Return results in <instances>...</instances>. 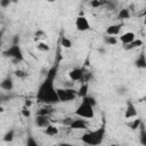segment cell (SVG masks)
<instances>
[{
    "mask_svg": "<svg viewBox=\"0 0 146 146\" xmlns=\"http://www.w3.org/2000/svg\"><path fill=\"white\" fill-rule=\"evenodd\" d=\"M56 70H57L56 67H52L48 72L46 79L42 81V83L40 84V87L36 91L38 102L44 103L46 105H54V104L59 103L58 95H57V91H56V88L54 84V80L56 76Z\"/></svg>",
    "mask_w": 146,
    "mask_h": 146,
    "instance_id": "1",
    "label": "cell"
},
{
    "mask_svg": "<svg viewBox=\"0 0 146 146\" xmlns=\"http://www.w3.org/2000/svg\"><path fill=\"white\" fill-rule=\"evenodd\" d=\"M105 132H106V129L104 125H102L100 128H98L96 130L88 131V132L83 133L81 137V140L86 145L97 146V145H100L103 143V140L105 138Z\"/></svg>",
    "mask_w": 146,
    "mask_h": 146,
    "instance_id": "2",
    "label": "cell"
},
{
    "mask_svg": "<svg viewBox=\"0 0 146 146\" xmlns=\"http://www.w3.org/2000/svg\"><path fill=\"white\" fill-rule=\"evenodd\" d=\"M95 107L92 105H90L88 102L83 100L81 102V104L76 107V110L74 111V114L79 117H83V119H87V120H91L94 119L95 116Z\"/></svg>",
    "mask_w": 146,
    "mask_h": 146,
    "instance_id": "3",
    "label": "cell"
},
{
    "mask_svg": "<svg viewBox=\"0 0 146 146\" xmlns=\"http://www.w3.org/2000/svg\"><path fill=\"white\" fill-rule=\"evenodd\" d=\"M2 55L7 58H10L14 63H19L24 60V54L19 44H11L9 48L2 51Z\"/></svg>",
    "mask_w": 146,
    "mask_h": 146,
    "instance_id": "4",
    "label": "cell"
},
{
    "mask_svg": "<svg viewBox=\"0 0 146 146\" xmlns=\"http://www.w3.org/2000/svg\"><path fill=\"white\" fill-rule=\"evenodd\" d=\"M56 91H57L59 102L67 103V102L74 100L78 97L76 90L74 88H65V87L64 88H56Z\"/></svg>",
    "mask_w": 146,
    "mask_h": 146,
    "instance_id": "5",
    "label": "cell"
},
{
    "mask_svg": "<svg viewBox=\"0 0 146 146\" xmlns=\"http://www.w3.org/2000/svg\"><path fill=\"white\" fill-rule=\"evenodd\" d=\"M75 27L79 32H87L89 31L91 27H90V23L88 21V18L83 15H80L75 18Z\"/></svg>",
    "mask_w": 146,
    "mask_h": 146,
    "instance_id": "6",
    "label": "cell"
},
{
    "mask_svg": "<svg viewBox=\"0 0 146 146\" xmlns=\"http://www.w3.org/2000/svg\"><path fill=\"white\" fill-rule=\"evenodd\" d=\"M72 130H87L89 128V123L87 121V119H83V117H79V119H74L70 127Z\"/></svg>",
    "mask_w": 146,
    "mask_h": 146,
    "instance_id": "7",
    "label": "cell"
},
{
    "mask_svg": "<svg viewBox=\"0 0 146 146\" xmlns=\"http://www.w3.org/2000/svg\"><path fill=\"white\" fill-rule=\"evenodd\" d=\"M34 122H35V125H36V127H39V128H46L48 124H50V119H49V116H47V115L36 114Z\"/></svg>",
    "mask_w": 146,
    "mask_h": 146,
    "instance_id": "8",
    "label": "cell"
},
{
    "mask_svg": "<svg viewBox=\"0 0 146 146\" xmlns=\"http://www.w3.org/2000/svg\"><path fill=\"white\" fill-rule=\"evenodd\" d=\"M137 116V110L133 105V103L131 100H129L127 103V108L124 112V117L125 119H131V117H136Z\"/></svg>",
    "mask_w": 146,
    "mask_h": 146,
    "instance_id": "9",
    "label": "cell"
},
{
    "mask_svg": "<svg viewBox=\"0 0 146 146\" xmlns=\"http://www.w3.org/2000/svg\"><path fill=\"white\" fill-rule=\"evenodd\" d=\"M0 88L6 91H11L14 89V80L11 76H6L1 82H0Z\"/></svg>",
    "mask_w": 146,
    "mask_h": 146,
    "instance_id": "10",
    "label": "cell"
},
{
    "mask_svg": "<svg viewBox=\"0 0 146 146\" xmlns=\"http://www.w3.org/2000/svg\"><path fill=\"white\" fill-rule=\"evenodd\" d=\"M82 74H83V70H81L79 67H74L68 72V78H70V80L75 82V81H80L81 80Z\"/></svg>",
    "mask_w": 146,
    "mask_h": 146,
    "instance_id": "11",
    "label": "cell"
},
{
    "mask_svg": "<svg viewBox=\"0 0 146 146\" xmlns=\"http://www.w3.org/2000/svg\"><path fill=\"white\" fill-rule=\"evenodd\" d=\"M120 42L124 46V44H128V43H130L131 41H133L135 39H136V35H135V33L133 32H125V33H123V34H121L120 35Z\"/></svg>",
    "mask_w": 146,
    "mask_h": 146,
    "instance_id": "12",
    "label": "cell"
},
{
    "mask_svg": "<svg viewBox=\"0 0 146 146\" xmlns=\"http://www.w3.org/2000/svg\"><path fill=\"white\" fill-rule=\"evenodd\" d=\"M121 27H122V24H112L110 26L106 27V31H105V34L107 35H117L120 32H121Z\"/></svg>",
    "mask_w": 146,
    "mask_h": 146,
    "instance_id": "13",
    "label": "cell"
},
{
    "mask_svg": "<svg viewBox=\"0 0 146 146\" xmlns=\"http://www.w3.org/2000/svg\"><path fill=\"white\" fill-rule=\"evenodd\" d=\"M88 90H89V84H88V82H83V83H81L80 88L76 90V95H78V97H81V98L86 97V96L88 95Z\"/></svg>",
    "mask_w": 146,
    "mask_h": 146,
    "instance_id": "14",
    "label": "cell"
},
{
    "mask_svg": "<svg viewBox=\"0 0 146 146\" xmlns=\"http://www.w3.org/2000/svg\"><path fill=\"white\" fill-rule=\"evenodd\" d=\"M140 46H143V40L140 39H135L133 41H131L130 43L128 44H124L123 48L125 50H132V49H136V48H139Z\"/></svg>",
    "mask_w": 146,
    "mask_h": 146,
    "instance_id": "15",
    "label": "cell"
},
{
    "mask_svg": "<svg viewBox=\"0 0 146 146\" xmlns=\"http://www.w3.org/2000/svg\"><path fill=\"white\" fill-rule=\"evenodd\" d=\"M44 133H46L47 136L54 137V136H57V135L59 133V130H58V128H57L56 125H52V124L50 123V124H48V125L44 128Z\"/></svg>",
    "mask_w": 146,
    "mask_h": 146,
    "instance_id": "16",
    "label": "cell"
},
{
    "mask_svg": "<svg viewBox=\"0 0 146 146\" xmlns=\"http://www.w3.org/2000/svg\"><path fill=\"white\" fill-rule=\"evenodd\" d=\"M135 65L138 67V68H146V58H145V54L144 52H140L139 57L135 60Z\"/></svg>",
    "mask_w": 146,
    "mask_h": 146,
    "instance_id": "17",
    "label": "cell"
},
{
    "mask_svg": "<svg viewBox=\"0 0 146 146\" xmlns=\"http://www.w3.org/2000/svg\"><path fill=\"white\" fill-rule=\"evenodd\" d=\"M138 129L140 130V144L144 145V146H146V128H145L144 122L140 123V125H139Z\"/></svg>",
    "mask_w": 146,
    "mask_h": 146,
    "instance_id": "18",
    "label": "cell"
},
{
    "mask_svg": "<svg viewBox=\"0 0 146 146\" xmlns=\"http://www.w3.org/2000/svg\"><path fill=\"white\" fill-rule=\"evenodd\" d=\"M117 18H119L120 21H124V19L130 18V10H129L128 8H122V9L119 11V14H117Z\"/></svg>",
    "mask_w": 146,
    "mask_h": 146,
    "instance_id": "19",
    "label": "cell"
},
{
    "mask_svg": "<svg viewBox=\"0 0 146 146\" xmlns=\"http://www.w3.org/2000/svg\"><path fill=\"white\" fill-rule=\"evenodd\" d=\"M104 43L107 44V46H115L117 43V39L114 35H107V34H105L104 35Z\"/></svg>",
    "mask_w": 146,
    "mask_h": 146,
    "instance_id": "20",
    "label": "cell"
},
{
    "mask_svg": "<svg viewBox=\"0 0 146 146\" xmlns=\"http://www.w3.org/2000/svg\"><path fill=\"white\" fill-rule=\"evenodd\" d=\"M14 138H15V130L14 129H9L5 135H3V141H6V143H11L13 140H14Z\"/></svg>",
    "mask_w": 146,
    "mask_h": 146,
    "instance_id": "21",
    "label": "cell"
},
{
    "mask_svg": "<svg viewBox=\"0 0 146 146\" xmlns=\"http://www.w3.org/2000/svg\"><path fill=\"white\" fill-rule=\"evenodd\" d=\"M60 46L63 47V48H65V49H70V48H72V41L68 39V38H66V36H62V39H60Z\"/></svg>",
    "mask_w": 146,
    "mask_h": 146,
    "instance_id": "22",
    "label": "cell"
},
{
    "mask_svg": "<svg viewBox=\"0 0 146 146\" xmlns=\"http://www.w3.org/2000/svg\"><path fill=\"white\" fill-rule=\"evenodd\" d=\"M141 122H143V120L139 119V117H137V119H133L132 122L128 123V125H129V128H130L131 130H137V129L139 128V125H140Z\"/></svg>",
    "mask_w": 146,
    "mask_h": 146,
    "instance_id": "23",
    "label": "cell"
},
{
    "mask_svg": "<svg viewBox=\"0 0 146 146\" xmlns=\"http://www.w3.org/2000/svg\"><path fill=\"white\" fill-rule=\"evenodd\" d=\"M36 49L40 50V51H49L50 50V46L46 42H39L36 44Z\"/></svg>",
    "mask_w": 146,
    "mask_h": 146,
    "instance_id": "24",
    "label": "cell"
},
{
    "mask_svg": "<svg viewBox=\"0 0 146 146\" xmlns=\"http://www.w3.org/2000/svg\"><path fill=\"white\" fill-rule=\"evenodd\" d=\"M82 99H83V100H86V102H88V103H89L90 105H92L94 107L97 105V100H96V99H95V97H92V96H88V95H87V96H86V97H83Z\"/></svg>",
    "mask_w": 146,
    "mask_h": 146,
    "instance_id": "25",
    "label": "cell"
},
{
    "mask_svg": "<svg viewBox=\"0 0 146 146\" xmlns=\"http://www.w3.org/2000/svg\"><path fill=\"white\" fill-rule=\"evenodd\" d=\"M50 113H51V110L49 107H41L39 110V112H38V114H40V115H47V116H49Z\"/></svg>",
    "mask_w": 146,
    "mask_h": 146,
    "instance_id": "26",
    "label": "cell"
},
{
    "mask_svg": "<svg viewBox=\"0 0 146 146\" xmlns=\"http://www.w3.org/2000/svg\"><path fill=\"white\" fill-rule=\"evenodd\" d=\"M21 113H22V115H23L24 117H26V119L31 116V111H30V110H29V107H26L25 105L23 106V108H22Z\"/></svg>",
    "mask_w": 146,
    "mask_h": 146,
    "instance_id": "27",
    "label": "cell"
},
{
    "mask_svg": "<svg viewBox=\"0 0 146 146\" xmlns=\"http://www.w3.org/2000/svg\"><path fill=\"white\" fill-rule=\"evenodd\" d=\"M14 74H15V76L21 78V79H24V78L26 76V73H25L23 70H16V71L14 72Z\"/></svg>",
    "mask_w": 146,
    "mask_h": 146,
    "instance_id": "28",
    "label": "cell"
},
{
    "mask_svg": "<svg viewBox=\"0 0 146 146\" xmlns=\"http://www.w3.org/2000/svg\"><path fill=\"white\" fill-rule=\"evenodd\" d=\"M127 91H128V89H127L124 86H121V87H119V88L116 89V92H117V95H120V96L125 95V94H127Z\"/></svg>",
    "mask_w": 146,
    "mask_h": 146,
    "instance_id": "29",
    "label": "cell"
},
{
    "mask_svg": "<svg viewBox=\"0 0 146 146\" xmlns=\"http://www.w3.org/2000/svg\"><path fill=\"white\" fill-rule=\"evenodd\" d=\"M26 145L27 146H38V143H36V140L33 139V137H29L26 140Z\"/></svg>",
    "mask_w": 146,
    "mask_h": 146,
    "instance_id": "30",
    "label": "cell"
},
{
    "mask_svg": "<svg viewBox=\"0 0 146 146\" xmlns=\"http://www.w3.org/2000/svg\"><path fill=\"white\" fill-rule=\"evenodd\" d=\"M11 5V0H0V7L1 8H7Z\"/></svg>",
    "mask_w": 146,
    "mask_h": 146,
    "instance_id": "31",
    "label": "cell"
},
{
    "mask_svg": "<svg viewBox=\"0 0 146 146\" xmlns=\"http://www.w3.org/2000/svg\"><path fill=\"white\" fill-rule=\"evenodd\" d=\"M73 121V119L72 117H65L63 121H62V124H64V125H66V127H70V124H71V122Z\"/></svg>",
    "mask_w": 146,
    "mask_h": 146,
    "instance_id": "32",
    "label": "cell"
},
{
    "mask_svg": "<svg viewBox=\"0 0 146 146\" xmlns=\"http://www.w3.org/2000/svg\"><path fill=\"white\" fill-rule=\"evenodd\" d=\"M90 6H91L92 8H98V7H100L102 5H100V1H99V0H91V1H90Z\"/></svg>",
    "mask_w": 146,
    "mask_h": 146,
    "instance_id": "33",
    "label": "cell"
},
{
    "mask_svg": "<svg viewBox=\"0 0 146 146\" xmlns=\"http://www.w3.org/2000/svg\"><path fill=\"white\" fill-rule=\"evenodd\" d=\"M63 84L65 88H74V81H72V80L65 81V82H63Z\"/></svg>",
    "mask_w": 146,
    "mask_h": 146,
    "instance_id": "34",
    "label": "cell"
},
{
    "mask_svg": "<svg viewBox=\"0 0 146 146\" xmlns=\"http://www.w3.org/2000/svg\"><path fill=\"white\" fill-rule=\"evenodd\" d=\"M13 44H19V35H14V38H13Z\"/></svg>",
    "mask_w": 146,
    "mask_h": 146,
    "instance_id": "35",
    "label": "cell"
},
{
    "mask_svg": "<svg viewBox=\"0 0 146 146\" xmlns=\"http://www.w3.org/2000/svg\"><path fill=\"white\" fill-rule=\"evenodd\" d=\"M31 105H32V102H31L30 99H26V100H25V106H26V107H30Z\"/></svg>",
    "mask_w": 146,
    "mask_h": 146,
    "instance_id": "36",
    "label": "cell"
},
{
    "mask_svg": "<svg viewBox=\"0 0 146 146\" xmlns=\"http://www.w3.org/2000/svg\"><path fill=\"white\" fill-rule=\"evenodd\" d=\"M2 35H3V30L0 31V49H1V44H2Z\"/></svg>",
    "mask_w": 146,
    "mask_h": 146,
    "instance_id": "37",
    "label": "cell"
},
{
    "mask_svg": "<svg viewBox=\"0 0 146 146\" xmlns=\"http://www.w3.org/2000/svg\"><path fill=\"white\" fill-rule=\"evenodd\" d=\"M97 50H98V52H100L102 55H104V54H105V49H104V48H98Z\"/></svg>",
    "mask_w": 146,
    "mask_h": 146,
    "instance_id": "38",
    "label": "cell"
},
{
    "mask_svg": "<svg viewBox=\"0 0 146 146\" xmlns=\"http://www.w3.org/2000/svg\"><path fill=\"white\" fill-rule=\"evenodd\" d=\"M2 112H5V108H3V107L0 105V113H2Z\"/></svg>",
    "mask_w": 146,
    "mask_h": 146,
    "instance_id": "39",
    "label": "cell"
},
{
    "mask_svg": "<svg viewBox=\"0 0 146 146\" xmlns=\"http://www.w3.org/2000/svg\"><path fill=\"white\" fill-rule=\"evenodd\" d=\"M47 1H48V2H55L56 0H47Z\"/></svg>",
    "mask_w": 146,
    "mask_h": 146,
    "instance_id": "40",
    "label": "cell"
}]
</instances>
